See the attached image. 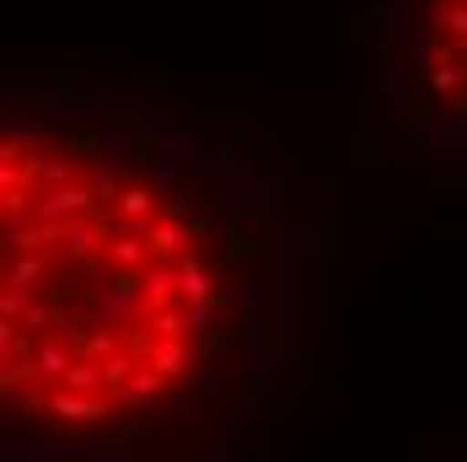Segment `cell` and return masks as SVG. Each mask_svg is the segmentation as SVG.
I'll use <instances>...</instances> for the list:
<instances>
[{"instance_id": "cell-2", "label": "cell", "mask_w": 467, "mask_h": 462, "mask_svg": "<svg viewBox=\"0 0 467 462\" xmlns=\"http://www.w3.org/2000/svg\"><path fill=\"white\" fill-rule=\"evenodd\" d=\"M366 87L381 135L467 178V0H371Z\"/></svg>"}, {"instance_id": "cell-1", "label": "cell", "mask_w": 467, "mask_h": 462, "mask_svg": "<svg viewBox=\"0 0 467 462\" xmlns=\"http://www.w3.org/2000/svg\"><path fill=\"white\" fill-rule=\"evenodd\" d=\"M306 221L172 70H11L0 425L16 462H204L280 376Z\"/></svg>"}]
</instances>
